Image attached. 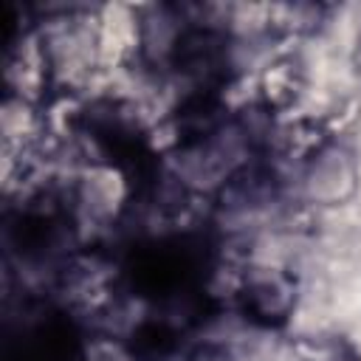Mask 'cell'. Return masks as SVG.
Returning <instances> with one entry per match:
<instances>
[{
  "instance_id": "obj_2",
  "label": "cell",
  "mask_w": 361,
  "mask_h": 361,
  "mask_svg": "<svg viewBox=\"0 0 361 361\" xmlns=\"http://www.w3.org/2000/svg\"><path fill=\"white\" fill-rule=\"evenodd\" d=\"M240 307L259 327H279L296 307V279L282 268H251L240 285Z\"/></svg>"
},
{
  "instance_id": "obj_6",
  "label": "cell",
  "mask_w": 361,
  "mask_h": 361,
  "mask_svg": "<svg viewBox=\"0 0 361 361\" xmlns=\"http://www.w3.org/2000/svg\"><path fill=\"white\" fill-rule=\"evenodd\" d=\"M322 6L313 3H282V6H271L268 8V28L279 31V34H305L319 28L322 20Z\"/></svg>"
},
{
  "instance_id": "obj_3",
  "label": "cell",
  "mask_w": 361,
  "mask_h": 361,
  "mask_svg": "<svg viewBox=\"0 0 361 361\" xmlns=\"http://www.w3.org/2000/svg\"><path fill=\"white\" fill-rule=\"evenodd\" d=\"M302 90H305V65L293 54L268 59L257 76V93H259V104L265 113L293 107Z\"/></svg>"
},
{
  "instance_id": "obj_4",
  "label": "cell",
  "mask_w": 361,
  "mask_h": 361,
  "mask_svg": "<svg viewBox=\"0 0 361 361\" xmlns=\"http://www.w3.org/2000/svg\"><path fill=\"white\" fill-rule=\"evenodd\" d=\"M141 51V20L124 6H107L96 20L99 62H124Z\"/></svg>"
},
{
  "instance_id": "obj_5",
  "label": "cell",
  "mask_w": 361,
  "mask_h": 361,
  "mask_svg": "<svg viewBox=\"0 0 361 361\" xmlns=\"http://www.w3.org/2000/svg\"><path fill=\"white\" fill-rule=\"evenodd\" d=\"M330 141H333V135L324 127V121H316V118H307V116H299V118L288 121L276 133V149H279V155H285L293 164H307Z\"/></svg>"
},
{
  "instance_id": "obj_7",
  "label": "cell",
  "mask_w": 361,
  "mask_h": 361,
  "mask_svg": "<svg viewBox=\"0 0 361 361\" xmlns=\"http://www.w3.org/2000/svg\"><path fill=\"white\" fill-rule=\"evenodd\" d=\"M355 48H358V56H361V28H358V39H355Z\"/></svg>"
},
{
  "instance_id": "obj_1",
  "label": "cell",
  "mask_w": 361,
  "mask_h": 361,
  "mask_svg": "<svg viewBox=\"0 0 361 361\" xmlns=\"http://www.w3.org/2000/svg\"><path fill=\"white\" fill-rule=\"evenodd\" d=\"M361 183L358 158L350 147L330 141L307 164H302L299 192L310 206H344L355 197Z\"/></svg>"
}]
</instances>
